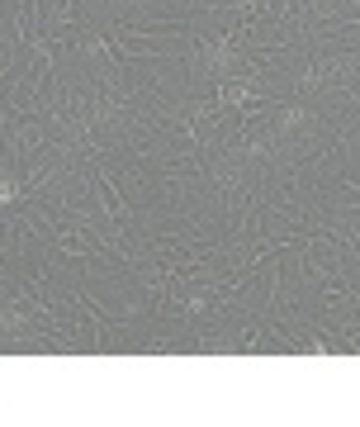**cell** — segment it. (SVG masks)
Returning a JSON list of instances; mask_svg holds the SVG:
<instances>
[{"label":"cell","instance_id":"6da1fadb","mask_svg":"<svg viewBox=\"0 0 360 427\" xmlns=\"http://www.w3.org/2000/svg\"><path fill=\"white\" fill-rule=\"evenodd\" d=\"M15 195H19L15 181H0V204H15Z\"/></svg>","mask_w":360,"mask_h":427}]
</instances>
